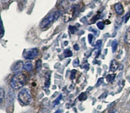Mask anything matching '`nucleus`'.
<instances>
[{
    "instance_id": "23",
    "label": "nucleus",
    "mask_w": 130,
    "mask_h": 113,
    "mask_svg": "<svg viewBox=\"0 0 130 113\" xmlns=\"http://www.w3.org/2000/svg\"><path fill=\"white\" fill-rule=\"evenodd\" d=\"M75 72H76V71L75 70H72L71 71V74H70V78L72 79H73L74 78L75 76Z\"/></svg>"
},
{
    "instance_id": "22",
    "label": "nucleus",
    "mask_w": 130,
    "mask_h": 113,
    "mask_svg": "<svg viewBox=\"0 0 130 113\" xmlns=\"http://www.w3.org/2000/svg\"><path fill=\"white\" fill-rule=\"evenodd\" d=\"M79 65V59L78 58H76V59H75V60H74L73 62V66L74 67H77V66Z\"/></svg>"
},
{
    "instance_id": "26",
    "label": "nucleus",
    "mask_w": 130,
    "mask_h": 113,
    "mask_svg": "<svg viewBox=\"0 0 130 113\" xmlns=\"http://www.w3.org/2000/svg\"><path fill=\"white\" fill-rule=\"evenodd\" d=\"M88 39H89V41H90V43H92V40L93 39V36L92 34H90L88 35Z\"/></svg>"
},
{
    "instance_id": "13",
    "label": "nucleus",
    "mask_w": 130,
    "mask_h": 113,
    "mask_svg": "<svg viewBox=\"0 0 130 113\" xmlns=\"http://www.w3.org/2000/svg\"><path fill=\"white\" fill-rule=\"evenodd\" d=\"M4 97H5V90L1 88H0V104L3 102Z\"/></svg>"
},
{
    "instance_id": "11",
    "label": "nucleus",
    "mask_w": 130,
    "mask_h": 113,
    "mask_svg": "<svg viewBox=\"0 0 130 113\" xmlns=\"http://www.w3.org/2000/svg\"><path fill=\"white\" fill-rule=\"evenodd\" d=\"M117 40H114L112 43V52L114 53L116 50H117Z\"/></svg>"
},
{
    "instance_id": "19",
    "label": "nucleus",
    "mask_w": 130,
    "mask_h": 113,
    "mask_svg": "<svg viewBox=\"0 0 130 113\" xmlns=\"http://www.w3.org/2000/svg\"><path fill=\"white\" fill-rule=\"evenodd\" d=\"M97 27H98V29H100L101 30L104 29V27H105V25H104V22H99L97 23Z\"/></svg>"
},
{
    "instance_id": "7",
    "label": "nucleus",
    "mask_w": 130,
    "mask_h": 113,
    "mask_svg": "<svg viewBox=\"0 0 130 113\" xmlns=\"http://www.w3.org/2000/svg\"><path fill=\"white\" fill-rule=\"evenodd\" d=\"M114 9L117 15H122L124 13V8L121 3H117L114 6Z\"/></svg>"
},
{
    "instance_id": "21",
    "label": "nucleus",
    "mask_w": 130,
    "mask_h": 113,
    "mask_svg": "<svg viewBox=\"0 0 130 113\" xmlns=\"http://www.w3.org/2000/svg\"><path fill=\"white\" fill-rule=\"evenodd\" d=\"M130 18V11H128V13L126 14V15L125 16V18H124V19H125V22L126 23Z\"/></svg>"
},
{
    "instance_id": "3",
    "label": "nucleus",
    "mask_w": 130,
    "mask_h": 113,
    "mask_svg": "<svg viewBox=\"0 0 130 113\" xmlns=\"http://www.w3.org/2000/svg\"><path fill=\"white\" fill-rule=\"evenodd\" d=\"M18 98L21 104L25 106L29 105L32 100L30 92L27 88H23L22 90H21L18 95Z\"/></svg>"
},
{
    "instance_id": "9",
    "label": "nucleus",
    "mask_w": 130,
    "mask_h": 113,
    "mask_svg": "<svg viewBox=\"0 0 130 113\" xmlns=\"http://www.w3.org/2000/svg\"><path fill=\"white\" fill-rule=\"evenodd\" d=\"M125 42L128 45H130V27L128 28L125 33Z\"/></svg>"
},
{
    "instance_id": "17",
    "label": "nucleus",
    "mask_w": 130,
    "mask_h": 113,
    "mask_svg": "<svg viewBox=\"0 0 130 113\" xmlns=\"http://www.w3.org/2000/svg\"><path fill=\"white\" fill-rule=\"evenodd\" d=\"M86 98H87L86 94L85 93H82L79 96V100H81V101H83V100H86Z\"/></svg>"
},
{
    "instance_id": "2",
    "label": "nucleus",
    "mask_w": 130,
    "mask_h": 113,
    "mask_svg": "<svg viewBox=\"0 0 130 113\" xmlns=\"http://www.w3.org/2000/svg\"><path fill=\"white\" fill-rule=\"evenodd\" d=\"M60 15V12L59 11H53L50 15H49L48 17H46L45 19H44L40 23V28L45 29L47 27L50 25L52 24L55 21H57L59 19V17Z\"/></svg>"
},
{
    "instance_id": "6",
    "label": "nucleus",
    "mask_w": 130,
    "mask_h": 113,
    "mask_svg": "<svg viewBox=\"0 0 130 113\" xmlns=\"http://www.w3.org/2000/svg\"><path fill=\"white\" fill-rule=\"evenodd\" d=\"M23 67H24V64H23V62L22 61H19V62H16L14 66H13V68H12V70H13V72H15L17 73H19L20 72V71L22 69Z\"/></svg>"
},
{
    "instance_id": "10",
    "label": "nucleus",
    "mask_w": 130,
    "mask_h": 113,
    "mask_svg": "<svg viewBox=\"0 0 130 113\" xmlns=\"http://www.w3.org/2000/svg\"><path fill=\"white\" fill-rule=\"evenodd\" d=\"M32 68H33V66H32V64L30 62H27L24 64L23 69L25 70V71H32Z\"/></svg>"
},
{
    "instance_id": "12",
    "label": "nucleus",
    "mask_w": 130,
    "mask_h": 113,
    "mask_svg": "<svg viewBox=\"0 0 130 113\" xmlns=\"http://www.w3.org/2000/svg\"><path fill=\"white\" fill-rule=\"evenodd\" d=\"M115 74H109V75H107V81H108V82H109V83H110V82H112V81H114V78H115Z\"/></svg>"
},
{
    "instance_id": "16",
    "label": "nucleus",
    "mask_w": 130,
    "mask_h": 113,
    "mask_svg": "<svg viewBox=\"0 0 130 113\" xmlns=\"http://www.w3.org/2000/svg\"><path fill=\"white\" fill-rule=\"evenodd\" d=\"M62 98V95H60L58 97V98L53 102V105H54V106H57V105H58V104L60 103V101L61 100Z\"/></svg>"
},
{
    "instance_id": "24",
    "label": "nucleus",
    "mask_w": 130,
    "mask_h": 113,
    "mask_svg": "<svg viewBox=\"0 0 130 113\" xmlns=\"http://www.w3.org/2000/svg\"><path fill=\"white\" fill-rule=\"evenodd\" d=\"M103 81H104V78L103 77H101L100 79L98 80V82H97V84H96V87H98L99 85H100L103 83Z\"/></svg>"
},
{
    "instance_id": "28",
    "label": "nucleus",
    "mask_w": 130,
    "mask_h": 113,
    "mask_svg": "<svg viewBox=\"0 0 130 113\" xmlns=\"http://www.w3.org/2000/svg\"><path fill=\"white\" fill-rule=\"evenodd\" d=\"M62 111H60V110H58L57 111L55 112V113H62Z\"/></svg>"
},
{
    "instance_id": "14",
    "label": "nucleus",
    "mask_w": 130,
    "mask_h": 113,
    "mask_svg": "<svg viewBox=\"0 0 130 113\" xmlns=\"http://www.w3.org/2000/svg\"><path fill=\"white\" fill-rule=\"evenodd\" d=\"M4 34V28L3 26V22H2V20L0 17V36H3Z\"/></svg>"
},
{
    "instance_id": "27",
    "label": "nucleus",
    "mask_w": 130,
    "mask_h": 113,
    "mask_svg": "<svg viewBox=\"0 0 130 113\" xmlns=\"http://www.w3.org/2000/svg\"><path fill=\"white\" fill-rule=\"evenodd\" d=\"M74 50H79V46H78L77 44H75V45L74 46Z\"/></svg>"
},
{
    "instance_id": "5",
    "label": "nucleus",
    "mask_w": 130,
    "mask_h": 113,
    "mask_svg": "<svg viewBox=\"0 0 130 113\" xmlns=\"http://www.w3.org/2000/svg\"><path fill=\"white\" fill-rule=\"evenodd\" d=\"M75 8L71 7L68 8L64 11V13L62 15V19L64 22H68L73 19L74 16V13H75Z\"/></svg>"
},
{
    "instance_id": "25",
    "label": "nucleus",
    "mask_w": 130,
    "mask_h": 113,
    "mask_svg": "<svg viewBox=\"0 0 130 113\" xmlns=\"http://www.w3.org/2000/svg\"><path fill=\"white\" fill-rule=\"evenodd\" d=\"M69 29H70V32H71L72 34H73V33H74V32H75V31L77 30V29H76V28H75V27H72V26H70Z\"/></svg>"
},
{
    "instance_id": "4",
    "label": "nucleus",
    "mask_w": 130,
    "mask_h": 113,
    "mask_svg": "<svg viewBox=\"0 0 130 113\" xmlns=\"http://www.w3.org/2000/svg\"><path fill=\"white\" fill-rule=\"evenodd\" d=\"M39 54V51L36 48L25 50L23 53V56L26 59H34Z\"/></svg>"
},
{
    "instance_id": "1",
    "label": "nucleus",
    "mask_w": 130,
    "mask_h": 113,
    "mask_svg": "<svg viewBox=\"0 0 130 113\" xmlns=\"http://www.w3.org/2000/svg\"><path fill=\"white\" fill-rule=\"evenodd\" d=\"M25 81H26V76L25 74L20 72L19 73L16 74L11 79L10 85L11 88L14 90H19L24 87Z\"/></svg>"
},
{
    "instance_id": "18",
    "label": "nucleus",
    "mask_w": 130,
    "mask_h": 113,
    "mask_svg": "<svg viewBox=\"0 0 130 113\" xmlns=\"http://www.w3.org/2000/svg\"><path fill=\"white\" fill-rule=\"evenodd\" d=\"M36 66V69L38 70V71H40V70L41 69V60H37Z\"/></svg>"
},
{
    "instance_id": "20",
    "label": "nucleus",
    "mask_w": 130,
    "mask_h": 113,
    "mask_svg": "<svg viewBox=\"0 0 130 113\" xmlns=\"http://www.w3.org/2000/svg\"><path fill=\"white\" fill-rule=\"evenodd\" d=\"M102 41H101V40H98L97 41H96V44H95V48H101V46H102Z\"/></svg>"
},
{
    "instance_id": "15",
    "label": "nucleus",
    "mask_w": 130,
    "mask_h": 113,
    "mask_svg": "<svg viewBox=\"0 0 130 113\" xmlns=\"http://www.w3.org/2000/svg\"><path fill=\"white\" fill-rule=\"evenodd\" d=\"M72 55V53L69 49H67L64 51V56L65 57H69V56H71Z\"/></svg>"
},
{
    "instance_id": "8",
    "label": "nucleus",
    "mask_w": 130,
    "mask_h": 113,
    "mask_svg": "<svg viewBox=\"0 0 130 113\" xmlns=\"http://www.w3.org/2000/svg\"><path fill=\"white\" fill-rule=\"evenodd\" d=\"M119 67V64L115 60H112L110 65V71L112 72L115 71Z\"/></svg>"
},
{
    "instance_id": "29",
    "label": "nucleus",
    "mask_w": 130,
    "mask_h": 113,
    "mask_svg": "<svg viewBox=\"0 0 130 113\" xmlns=\"http://www.w3.org/2000/svg\"><path fill=\"white\" fill-rule=\"evenodd\" d=\"M70 1H75V0H70Z\"/></svg>"
}]
</instances>
